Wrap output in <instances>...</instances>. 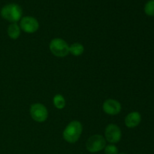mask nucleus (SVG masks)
I'll use <instances>...</instances> for the list:
<instances>
[{"instance_id":"1","label":"nucleus","mask_w":154,"mask_h":154,"mask_svg":"<svg viewBox=\"0 0 154 154\" xmlns=\"http://www.w3.org/2000/svg\"><path fill=\"white\" fill-rule=\"evenodd\" d=\"M0 14L3 19L13 23L20 20L23 16V10L19 5L11 3L5 5L1 9Z\"/></svg>"},{"instance_id":"2","label":"nucleus","mask_w":154,"mask_h":154,"mask_svg":"<svg viewBox=\"0 0 154 154\" xmlns=\"http://www.w3.org/2000/svg\"><path fill=\"white\" fill-rule=\"evenodd\" d=\"M82 130V124L78 120H74L69 123L63 131V138L71 144L77 142L81 137Z\"/></svg>"},{"instance_id":"3","label":"nucleus","mask_w":154,"mask_h":154,"mask_svg":"<svg viewBox=\"0 0 154 154\" xmlns=\"http://www.w3.org/2000/svg\"><path fill=\"white\" fill-rule=\"evenodd\" d=\"M50 50L54 56L64 57L69 54V46L66 41L62 38L53 39L50 43Z\"/></svg>"},{"instance_id":"4","label":"nucleus","mask_w":154,"mask_h":154,"mask_svg":"<svg viewBox=\"0 0 154 154\" xmlns=\"http://www.w3.org/2000/svg\"><path fill=\"white\" fill-rule=\"evenodd\" d=\"M106 146V140L100 135H95L87 140L86 147L90 153H97L104 150Z\"/></svg>"},{"instance_id":"5","label":"nucleus","mask_w":154,"mask_h":154,"mask_svg":"<svg viewBox=\"0 0 154 154\" xmlns=\"http://www.w3.org/2000/svg\"><path fill=\"white\" fill-rule=\"evenodd\" d=\"M30 115L35 121L42 123L48 118V111L44 105L35 103L32 105L30 107Z\"/></svg>"},{"instance_id":"6","label":"nucleus","mask_w":154,"mask_h":154,"mask_svg":"<svg viewBox=\"0 0 154 154\" xmlns=\"http://www.w3.org/2000/svg\"><path fill=\"white\" fill-rule=\"evenodd\" d=\"M105 140L111 144H115L119 142L121 139L122 133L120 127L116 124H109L106 128L105 131Z\"/></svg>"},{"instance_id":"7","label":"nucleus","mask_w":154,"mask_h":154,"mask_svg":"<svg viewBox=\"0 0 154 154\" xmlns=\"http://www.w3.org/2000/svg\"><path fill=\"white\" fill-rule=\"evenodd\" d=\"M20 29L26 33H34L38 29V21L33 17H23L20 20Z\"/></svg>"},{"instance_id":"8","label":"nucleus","mask_w":154,"mask_h":154,"mask_svg":"<svg viewBox=\"0 0 154 154\" xmlns=\"http://www.w3.org/2000/svg\"><path fill=\"white\" fill-rule=\"evenodd\" d=\"M103 111L109 115H117L121 111V105L115 99H108L103 103Z\"/></svg>"},{"instance_id":"9","label":"nucleus","mask_w":154,"mask_h":154,"mask_svg":"<svg viewBox=\"0 0 154 154\" xmlns=\"http://www.w3.org/2000/svg\"><path fill=\"white\" fill-rule=\"evenodd\" d=\"M141 116L138 112L134 111L128 114L125 118V124L129 128H135L140 124Z\"/></svg>"},{"instance_id":"10","label":"nucleus","mask_w":154,"mask_h":154,"mask_svg":"<svg viewBox=\"0 0 154 154\" xmlns=\"http://www.w3.org/2000/svg\"><path fill=\"white\" fill-rule=\"evenodd\" d=\"M8 35L11 39L18 38L20 35V27L17 24V23H13L10 24L8 28Z\"/></svg>"},{"instance_id":"11","label":"nucleus","mask_w":154,"mask_h":154,"mask_svg":"<svg viewBox=\"0 0 154 154\" xmlns=\"http://www.w3.org/2000/svg\"><path fill=\"white\" fill-rule=\"evenodd\" d=\"M84 51V48L81 44L80 43H74L69 47V53L75 57L82 55Z\"/></svg>"},{"instance_id":"12","label":"nucleus","mask_w":154,"mask_h":154,"mask_svg":"<svg viewBox=\"0 0 154 154\" xmlns=\"http://www.w3.org/2000/svg\"><path fill=\"white\" fill-rule=\"evenodd\" d=\"M54 105L57 109H63L66 106V100L62 95L57 94L53 99Z\"/></svg>"},{"instance_id":"13","label":"nucleus","mask_w":154,"mask_h":154,"mask_svg":"<svg viewBox=\"0 0 154 154\" xmlns=\"http://www.w3.org/2000/svg\"><path fill=\"white\" fill-rule=\"evenodd\" d=\"M144 12L148 16H154V0H150L146 3L144 6Z\"/></svg>"},{"instance_id":"14","label":"nucleus","mask_w":154,"mask_h":154,"mask_svg":"<svg viewBox=\"0 0 154 154\" xmlns=\"http://www.w3.org/2000/svg\"><path fill=\"white\" fill-rule=\"evenodd\" d=\"M105 154H118V149L114 144H108L104 148Z\"/></svg>"},{"instance_id":"15","label":"nucleus","mask_w":154,"mask_h":154,"mask_svg":"<svg viewBox=\"0 0 154 154\" xmlns=\"http://www.w3.org/2000/svg\"><path fill=\"white\" fill-rule=\"evenodd\" d=\"M118 154H126V153H118Z\"/></svg>"}]
</instances>
